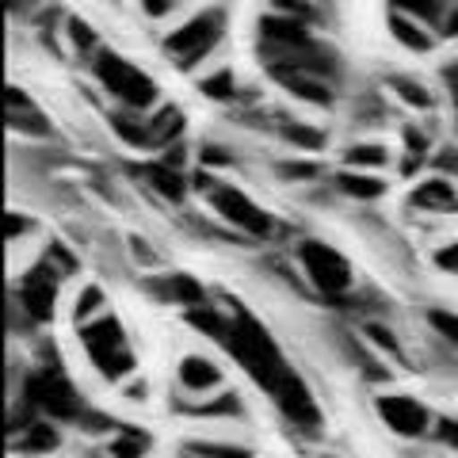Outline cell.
I'll use <instances>...</instances> for the list:
<instances>
[{
	"instance_id": "obj_1",
	"label": "cell",
	"mask_w": 458,
	"mask_h": 458,
	"mask_svg": "<svg viewBox=\"0 0 458 458\" xmlns=\"http://www.w3.org/2000/svg\"><path fill=\"white\" fill-rule=\"evenodd\" d=\"M222 348L233 355V363L245 370V375L260 386L267 397L279 394V386L294 375V367L283 360L279 344L271 340L267 328L249 318V313H229V325H225V336L218 340Z\"/></svg>"
},
{
	"instance_id": "obj_2",
	"label": "cell",
	"mask_w": 458,
	"mask_h": 458,
	"mask_svg": "<svg viewBox=\"0 0 458 458\" xmlns=\"http://www.w3.org/2000/svg\"><path fill=\"white\" fill-rule=\"evenodd\" d=\"M81 344H84V355L89 363L104 375L107 382H119L134 370V352H131V340H126V328L119 325V318L104 313L99 321L84 325L81 328Z\"/></svg>"
},
{
	"instance_id": "obj_3",
	"label": "cell",
	"mask_w": 458,
	"mask_h": 458,
	"mask_svg": "<svg viewBox=\"0 0 458 458\" xmlns=\"http://www.w3.org/2000/svg\"><path fill=\"white\" fill-rule=\"evenodd\" d=\"M96 77L123 107H131L134 114L157 104V84L141 73L138 65H131L126 57H119L114 50H99L96 54Z\"/></svg>"
},
{
	"instance_id": "obj_4",
	"label": "cell",
	"mask_w": 458,
	"mask_h": 458,
	"mask_svg": "<svg viewBox=\"0 0 458 458\" xmlns=\"http://www.w3.org/2000/svg\"><path fill=\"white\" fill-rule=\"evenodd\" d=\"M298 264H302L306 279L318 294H325V298L352 294V283H355L352 264L344 260L333 245H325V241H302V245H298Z\"/></svg>"
},
{
	"instance_id": "obj_5",
	"label": "cell",
	"mask_w": 458,
	"mask_h": 458,
	"mask_svg": "<svg viewBox=\"0 0 458 458\" xmlns=\"http://www.w3.org/2000/svg\"><path fill=\"white\" fill-rule=\"evenodd\" d=\"M218 38H222V12H199V16H191L180 31H172L165 38V50H168L172 62L188 69L199 62V57H207Z\"/></svg>"
},
{
	"instance_id": "obj_6",
	"label": "cell",
	"mask_w": 458,
	"mask_h": 458,
	"mask_svg": "<svg viewBox=\"0 0 458 458\" xmlns=\"http://www.w3.org/2000/svg\"><path fill=\"white\" fill-rule=\"evenodd\" d=\"M375 412H378V420L401 439L436 436V420H432V412H428V405L417 397H409V394H378Z\"/></svg>"
},
{
	"instance_id": "obj_7",
	"label": "cell",
	"mask_w": 458,
	"mask_h": 458,
	"mask_svg": "<svg viewBox=\"0 0 458 458\" xmlns=\"http://www.w3.org/2000/svg\"><path fill=\"white\" fill-rule=\"evenodd\" d=\"M57 283H62V276L42 260L38 267H31L27 276L20 279V310H23V318L31 321V325H47L54 318V310H57Z\"/></svg>"
},
{
	"instance_id": "obj_8",
	"label": "cell",
	"mask_w": 458,
	"mask_h": 458,
	"mask_svg": "<svg viewBox=\"0 0 458 458\" xmlns=\"http://www.w3.org/2000/svg\"><path fill=\"white\" fill-rule=\"evenodd\" d=\"M210 207L218 210L233 229H245L249 237H271L276 233L271 214L260 210L245 191H237V188H210Z\"/></svg>"
},
{
	"instance_id": "obj_9",
	"label": "cell",
	"mask_w": 458,
	"mask_h": 458,
	"mask_svg": "<svg viewBox=\"0 0 458 458\" xmlns=\"http://www.w3.org/2000/svg\"><path fill=\"white\" fill-rule=\"evenodd\" d=\"M176 382H180V390L183 394H195V397H210V394H218L222 390V367L207 360V355H183L180 367H176Z\"/></svg>"
},
{
	"instance_id": "obj_10",
	"label": "cell",
	"mask_w": 458,
	"mask_h": 458,
	"mask_svg": "<svg viewBox=\"0 0 458 458\" xmlns=\"http://www.w3.org/2000/svg\"><path fill=\"white\" fill-rule=\"evenodd\" d=\"M12 447L27 458H42V454H54L62 447V432H57V424L47 420V417H35L20 428H12Z\"/></svg>"
},
{
	"instance_id": "obj_11",
	"label": "cell",
	"mask_w": 458,
	"mask_h": 458,
	"mask_svg": "<svg viewBox=\"0 0 458 458\" xmlns=\"http://www.w3.org/2000/svg\"><path fill=\"white\" fill-rule=\"evenodd\" d=\"M8 126L16 134H27V138H47L50 134V119L20 89H8Z\"/></svg>"
},
{
	"instance_id": "obj_12",
	"label": "cell",
	"mask_w": 458,
	"mask_h": 458,
	"mask_svg": "<svg viewBox=\"0 0 458 458\" xmlns=\"http://www.w3.org/2000/svg\"><path fill=\"white\" fill-rule=\"evenodd\" d=\"M149 294L161 298V302H172V306H188V310H199V306L207 302L203 283L191 279V276H165V279H153V283H149Z\"/></svg>"
},
{
	"instance_id": "obj_13",
	"label": "cell",
	"mask_w": 458,
	"mask_h": 458,
	"mask_svg": "<svg viewBox=\"0 0 458 458\" xmlns=\"http://www.w3.org/2000/svg\"><path fill=\"white\" fill-rule=\"evenodd\" d=\"M183 417L195 420H241L245 417V401L233 390H218L210 397H199L195 405H183Z\"/></svg>"
},
{
	"instance_id": "obj_14",
	"label": "cell",
	"mask_w": 458,
	"mask_h": 458,
	"mask_svg": "<svg viewBox=\"0 0 458 458\" xmlns=\"http://www.w3.org/2000/svg\"><path fill=\"white\" fill-rule=\"evenodd\" d=\"M111 458H146L153 451V436L146 428H134V424H123V428H111V439L104 443Z\"/></svg>"
},
{
	"instance_id": "obj_15",
	"label": "cell",
	"mask_w": 458,
	"mask_h": 458,
	"mask_svg": "<svg viewBox=\"0 0 458 458\" xmlns=\"http://www.w3.org/2000/svg\"><path fill=\"white\" fill-rule=\"evenodd\" d=\"M409 203L417 210L443 214V210H458V195H454V188L447 180H428V183H420V188L409 195Z\"/></svg>"
},
{
	"instance_id": "obj_16",
	"label": "cell",
	"mask_w": 458,
	"mask_h": 458,
	"mask_svg": "<svg viewBox=\"0 0 458 458\" xmlns=\"http://www.w3.org/2000/svg\"><path fill=\"white\" fill-rule=\"evenodd\" d=\"M283 89H291L298 99H310V104H321V107H328L333 104V92H328V84L321 81V77H306V73H283V77H276Z\"/></svg>"
},
{
	"instance_id": "obj_17",
	"label": "cell",
	"mask_w": 458,
	"mask_h": 458,
	"mask_svg": "<svg viewBox=\"0 0 458 458\" xmlns=\"http://www.w3.org/2000/svg\"><path fill=\"white\" fill-rule=\"evenodd\" d=\"M390 31H394V38L401 42V47H409L417 54L432 50V35H428L412 16H405V12H394V16H390Z\"/></svg>"
},
{
	"instance_id": "obj_18",
	"label": "cell",
	"mask_w": 458,
	"mask_h": 458,
	"mask_svg": "<svg viewBox=\"0 0 458 458\" xmlns=\"http://www.w3.org/2000/svg\"><path fill=\"white\" fill-rule=\"evenodd\" d=\"M146 176H149L153 188L168 199V203H180L183 191H188V183H183L180 168H168V165H149V168H146Z\"/></svg>"
},
{
	"instance_id": "obj_19",
	"label": "cell",
	"mask_w": 458,
	"mask_h": 458,
	"mask_svg": "<svg viewBox=\"0 0 458 458\" xmlns=\"http://www.w3.org/2000/svg\"><path fill=\"white\" fill-rule=\"evenodd\" d=\"M340 188L348 191L352 199H363V203H370V199L386 195V180L367 176V172H340Z\"/></svg>"
},
{
	"instance_id": "obj_20",
	"label": "cell",
	"mask_w": 458,
	"mask_h": 458,
	"mask_svg": "<svg viewBox=\"0 0 458 458\" xmlns=\"http://www.w3.org/2000/svg\"><path fill=\"white\" fill-rule=\"evenodd\" d=\"M104 313H107V298H104V291H99V286H84V291L77 294V302H73V321L84 328V325L99 321Z\"/></svg>"
},
{
	"instance_id": "obj_21",
	"label": "cell",
	"mask_w": 458,
	"mask_h": 458,
	"mask_svg": "<svg viewBox=\"0 0 458 458\" xmlns=\"http://www.w3.org/2000/svg\"><path fill=\"white\" fill-rule=\"evenodd\" d=\"M183 131V114L176 107H161L157 111V119L149 123V138H153V146H161V141H176V134Z\"/></svg>"
},
{
	"instance_id": "obj_22",
	"label": "cell",
	"mask_w": 458,
	"mask_h": 458,
	"mask_svg": "<svg viewBox=\"0 0 458 458\" xmlns=\"http://www.w3.org/2000/svg\"><path fill=\"white\" fill-rule=\"evenodd\" d=\"M424 318H428V325H432V333L458 352V313L454 310H428Z\"/></svg>"
},
{
	"instance_id": "obj_23",
	"label": "cell",
	"mask_w": 458,
	"mask_h": 458,
	"mask_svg": "<svg viewBox=\"0 0 458 458\" xmlns=\"http://www.w3.org/2000/svg\"><path fill=\"white\" fill-rule=\"evenodd\" d=\"M390 89L405 99L409 107H417V111H428L432 107V92L424 89V84H417V81H409V77H390Z\"/></svg>"
},
{
	"instance_id": "obj_24",
	"label": "cell",
	"mask_w": 458,
	"mask_h": 458,
	"mask_svg": "<svg viewBox=\"0 0 458 458\" xmlns=\"http://www.w3.org/2000/svg\"><path fill=\"white\" fill-rule=\"evenodd\" d=\"M394 8L424 23H443V0H394Z\"/></svg>"
},
{
	"instance_id": "obj_25",
	"label": "cell",
	"mask_w": 458,
	"mask_h": 458,
	"mask_svg": "<svg viewBox=\"0 0 458 458\" xmlns=\"http://www.w3.org/2000/svg\"><path fill=\"white\" fill-rule=\"evenodd\" d=\"M344 161H348L352 168H382L386 161H390V153H386V146H352L348 153H344Z\"/></svg>"
},
{
	"instance_id": "obj_26",
	"label": "cell",
	"mask_w": 458,
	"mask_h": 458,
	"mask_svg": "<svg viewBox=\"0 0 458 458\" xmlns=\"http://www.w3.org/2000/svg\"><path fill=\"white\" fill-rule=\"evenodd\" d=\"M114 131L123 134V141H131V146H153L149 123H131V119H123V114H114Z\"/></svg>"
},
{
	"instance_id": "obj_27",
	"label": "cell",
	"mask_w": 458,
	"mask_h": 458,
	"mask_svg": "<svg viewBox=\"0 0 458 458\" xmlns=\"http://www.w3.org/2000/svg\"><path fill=\"white\" fill-rule=\"evenodd\" d=\"M199 89H203V96H210V99H229V96H233V73H229V69H222V73L207 77L203 84H199Z\"/></svg>"
},
{
	"instance_id": "obj_28",
	"label": "cell",
	"mask_w": 458,
	"mask_h": 458,
	"mask_svg": "<svg viewBox=\"0 0 458 458\" xmlns=\"http://www.w3.org/2000/svg\"><path fill=\"white\" fill-rule=\"evenodd\" d=\"M283 134H286V141H294V146H302V149H321L325 146L321 131H310V126H298V123H291Z\"/></svg>"
},
{
	"instance_id": "obj_29",
	"label": "cell",
	"mask_w": 458,
	"mask_h": 458,
	"mask_svg": "<svg viewBox=\"0 0 458 458\" xmlns=\"http://www.w3.org/2000/svg\"><path fill=\"white\" fill-rule=\"evenodd\" d=\"M283 16H294V20H313L318 16V0H271Z\"/></svg>"
},
{
	"instance_id": "obj_30",
	"label": "cell",
	"mask_w": 458,
	"mask_h": 458,
	"mask_svg": "<svg viewBox=\"0 0 458 458\" xmlns=\"http://www.w3.org/2000/svg\"><path fill=\"white\" fill-rule=\"evenodd\" d=\"M436 439H439L451 454H458V420H454V417L436 420Z\"/></svg>"
},
{
	"instance_id": "obj_31",
	"label": "cell",
	"mask_w": 458,
	"mask_h": 458,
	"mask_svg": "<svg viewBox=\"0 0 458 458\" xmlns=\"http://www.w3.org/2000/svg\"><path fill=\"white\" fill-rule=\"evenodd\" d=\"M69 38L77 42V50H92L96 47V31L84 20H69Z\"/></svg>"
},
{
	"instance_id": "obj_32",
	"label": "cell",
	"mask_w": 458,
	"mask_h": 458,
	"mask_svg": "<svg viewBox=\"0 0 458 458\" xmlns=\"http://www.w3.org/2000/svg\"><path fill=\"white\" fill-rule=\"evenodd\" d=\"M279 176H286V180H313L318 176V168H313L310 161H286V165H279Z\"/></svg>"
},
{
	"instance_id": "obj_33",
	"label": "cell",
	"mask_w": 458,
	"mask_h": 458,
	"mask_svg": "<svg viewBox=\"0 0 458 458\" xmlns=\"http://www.w3.org/2000/svg\"><path fill=\"white\" fill-rule=\"evenodd\" d=\"M436 267L439 271H458V241H451V245H443L436 252Z\"/></svg>"
},
{
	"instance_id": "obj_34",
	"label": "cell",
	"mask_w": 458,
	"mask_h": 458,
	"mask_svg": "<svg viewBox=\"0 0 458 458\" xmlns=\"http://www.w3.org/2000/svg\"><path fill=\"white\" fill-rule=\"evenodd\" d=\"M141 8H146V16L161 20V16H168V12H172V0H141Z\"/></svg>"
},
{
	"instance_id": "obj_35",
	"label": "cell",
	"mask_w": 458,
	"mask_h": 458,
	"mask_svg": "<svg viewBox=\"0 0 458 458\" xmlns=\"http://www.w3.org/2000/svg\"><path fill=\"white\" fill-rule=\"evenodd\" d=\"M405 149L412 153V161H420V153H424V134H420V131H405Z\"/></svg>"
},
{
	"instance_id": "obj_36",
	"label": "cell",
	"mask_w": 458,
	"mask_h": 458,
	"mask_svg": "<svg viewBox=\"0 0 458 458\" xmlns=\"http://www.w3.org/2000/svg\"><path fill=\"white\" fill-rule=\"evenodd\" d=\"M27 225H31V222L20 218V214H8V237H23V233H27Z\"/></svg>"
},
{
	"instance_id": "obj_37",
	"label": "cell",
	"mask_w": 458,
	"mask_h": 458,
	"mask_svg": "<svg viewBox=\"0 0 458 458\" xmlns=\"http://www.w3.org/2000/svg\"><path fill=\"white\" fill-rule=\"evenodd\" d=\"M443 77H447V89L454 96V104H458V62H451L447 69H443Z\"/></svg>"
},
{
	"instance_id": "obj_38",
	"label": "cell",
	"mask_w": 458,
	"mask_h": 458,
	"mask_svg": "<svg viewBox=\"0 0 458 458\" xmlns=\"http://www.w3.org/2000/svg\"><path fill=\"white\" fill-rule=\"evenodd\" d=\"M439 27H443V35H458V8L451 12V16H443Z\"/></svg>"
},
{
	"instance_id": "obj_39",
	"label": "cell",
	"mask_w": 458,
	"mask_h": 458,
	"mask_svg": "<svg viewBox=\"0 0 458 458\" xmlns=\"http://www.w3.org/2000/svg\"><path fill=\"white\" fill-rule=\"evenodd\" d=\"M318 458H340V454H318Z\"/></svg>"
}]
</instances>
